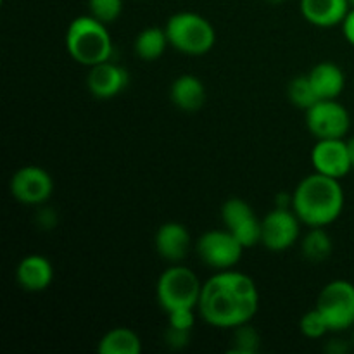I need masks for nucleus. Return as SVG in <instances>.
<instances>
[{"mask_svg": "<svg viewBox=\"0 0 354 354\" xmlns=\"http://www.w3.org/2000/svg\"><path fill=\"white\" fill-rule=\"evenodd\" d=\"M259 308L254 280L241 272L221 270L203 283L197 311L206 324L218 328H235L249 324Z\"/></svg>", "mask_w": 354, "mask_h": 354, "instance_id": "nucleus-1", "label": "nucleus"}, {"mask_svg": "<svg viewBox=\"0 0 354 354\" xmlns=\"http://www.w3.org/2000/svg\"><path fill=\"white\" fill-rule=\"evenodd\" d=\"M292 209L308 227H327L344 209V190L337 178L315 171L299 182L292 194Z\"/></svg>", "mask_w": 354, "mask_h": 354, "instance_id": "nucleus-2", "label": "nucleus"}, {"mask_svg": "<svg viewBox=\"0 0 354 354\" xmlns=\"http://www.w3.org/2000/svg\"><path fill=\"white\" fill-rule=\"evenodd\" d=\"M66 48L76 62L83 66L100 64L113 55V38L106 23L97 17L80 16L71 21L66 31Z\"/></svg>", "mask_w": 354, "mask_h": 354, "instance_id": "nucleus-3", "label": "nucleus"}, {"mask_svg": "<svg viewBox=\"0 0 354 354\" xmlns=\"http://www.w3.org/2000/svg\"><path fill=\"white\" fill-rule=\"evenodd\" d=\"M165 30L173 48L194 57L207 54L216 40L213 24L206 17L189 10L173 14Z\"/></svg>", "mask_w": 354, "mask_h": 354, "instance_id": "nucleus-4", "label": "nucleus"}, {"mask_svg": "<svg viewBox=\"0 0 354 354\" xmlns=\"http://www.w3.org/2000/svg\"><path fill=\"white\" fill-rule=\"evenodd\" d=\"M203 283L199 277L187 266L171 265L158 280L156 296L162 311L169 313L175 310H197Z\"/></svg>", "mask_w": 354, "mask_h": 354, "instance_id": "nucleus-5", "label": "nucleus"}, {"mask_svg": "<svg viewBox=\"0 0 354 354\" xmlns=\"http://www.w3.org/2000/svg\"><path fill=\"white\" fill-rule=\"evenodd\" d=\"M317 310L327 320L330 332L354 327V286L348 280H334L318 294Z\"/></svg>", "mask_w": 354, "mask_h": 354, "instance_id": "nucleus-6", "label": "nucleus"}, {"mask_svg": "<svg viewBox=\"0 0 354 354\" xmlns=\"http://www.w3.org/2000/svg\"><path fill=\"white\" fill-rule=\"evenodd\" d=\"M244 249L239 239L227 228L206 232L196 244L201 261L214 270H230L241 261Z\"/></svg>", "mask_w": 354, "mask_h": 354, "instance_id": "nucleus-7", "label": "nucleus"}, {"mask_svg": "<svg viewBox=\"0 0 354 354\" xmlns=\"http://www.w3.org/2000/svg\"><path fill=\"white\" fill-rule=\"evenodd\" d=\"M308 130L318 138H344L351 128V116L337 99L318 100L306 111Z\"/></svg>", "mask_w": 354, "mask_h": 354, "instance_id": "nucleus-8", "label": "nucleus"}, {"mask_svg": "<svg viewBox=\"0 0 354 354\" xmlns=\"http://www.w3.org/2000/svg\"><path fill=\"white\" fill-rule=\"evenodd\" d=\"M301 220L294 209L275 207L261 220V244L270 251H286L299 239Z\"/></svg>", "mask_w": 354, "mask_h": 354, "instance_id": "nucleus-9", "label": "nucleus"}, {"mask_svg": "<svg viewBox=\"0 0 354 354\" xmlns=\"http://www.w3.org/2000/svg\"><path fill=\"white\" fill-rule=\"evenodd\" d=\"M221 220L245 249L261 244V220H258L248 201L239 197L228 199L221 207Z\"/></svg>", "mask_w": 354, "mask_h": 354, "instance_id": "nucleus-10", "label": "nucleus"}, {"mask_svg": "<svg viewBox=\"0 0 354 354\" xmlns=\"http://www.w3.org/2000/svg\"><path fill=\"white\" fill-rule=\"evenodd\" d=\"M10 194L26 206H40L54 192V180L40 166H24L10 178Z\"/></svg>", "mask_w": 354, "mask_h": 354, "instance_id": "nucleus-11", "label": "nucleus"}, {"mask_svg": "<svg viewBox=\"0 0 354 354\" xmlns=\"http://www.w3.org/2000/svg\"><path fill=\"white\" fill-rule=\"evenodd\" d=\"M311 165L315 171L330 178H344L353 169L348 142L344 138H324L311 151Z\"/></svg>", "mask_w": 354, "mask_h": 354, "instance_id": "nucleus-12", "label": "nucleus"}, {"mask_svg": "<svg viewBox=\"0 0 354 354\" xmlns=\"http://www.w3.org/2000/svg\"><path fill=\"white\" fill-rule=\"evenodd\" d=\"M128 85V71L120 64L106 61L90 68L86 86L97 99H111L123 92Z\"/></svg>", "mask_w": 354, "mask_h": 354, "instance_id": "nucleus-13", "label": "nucleus"}, {"mask_svg": "<svg viewBox=\"0 0 354 354\" xmlns=\"http://www.w3.org/2000/svg\"><path fill=\"white\" fill-rule=\"evenodd\" d=\"M154 245L162 259H166L171 265H176L187 258L190 245H192V239H190L187 227H183L182 223H176V221H168V223L161 225L156 232Z\"/></svg>", "mask_w": 354, "mask_h": 354, "instance_id": "nucleus-14", "label": "nucleus"}, {"mask_svg": "<svg viewBox=\"0 0 354 354\" xmlns=\"http://www.w3.org/2000/svg\"><path fill=\"white\" fill-rule=\"evenodd\" d=\"M349 10V0H301V14L308 23L318 28L342 24Z\"/></svg>", "mask_w": 354, "mask_h": 354, "instance_id": "nucleus-15", "label": "nucleus"}, {"mask_svg": "<svg viewBox=\"0 0 354 354\" xmlns=\"http://www.w3.org/2000/svg\"><path fill=\"white\" fill-rule=\"evenodd\" d=\"M16 279L17 283L28 292H41L52 283L54 268L45 256L30 254L17 265Z\"/></svg>", "mask_w": 354, "mask_h": 354, "instance_id": "nucleus-16", "label": "nucleus"}, {"mask_svg": "<svg viewBox=\"0 0 354 354\" xmlns=\"http://www.w3.org/2000/svg\"><path fill=\"white\" fill-rule=\"evenodd\" d=\"M206 86L197 76L182 75L173 82L169 97L171 102L185 113H194L199 111L206 102Z\"/></svg>", "mask_w": 354, "mask_h": 354, "instance_id": "nucleus-17", "label": "nucleus"}, {"mask_svg": "<svg viewBox=\"0 0 354 354\" xmlns=\"http://www.w3.org/2000/svg\"><path fill=\"white\" fill-rule=\"evenodd\" d=\"M320 100L337 99L346 85L344 71L335 62H320L308 73Z\"/></svg>", "mask_w": 354, "mask_h": 354, "instance_id": "nucleus-18", "label": "nucleus"}, {"mask_svg": "<svg viewBox=\"0 0 354 354\" xmlns=\"http://www.w3.org/2000/svg\"><path fill=\"white\" fill-rule=\"evenodd\" d=\"M97 351L100 354H140L142 341L131 328L118 327L100 339Z\"/></svg>", "mask_w": 354, "mask_h": 354, "instance_id": "nucleus-19", "label": "nucleus"}, {"mask_svg": "<svg viewBox=\"0 0 354 354\" xmlns=\"http://www.w3.org/2000/svg\"><path fill=\"white\" fill-rule=\"evenodd\" d=\"M169 45L168 35L165 28L151 26L142 30L135 38V54L144 61H156L165 54L166 47Z\"/></svg>", "mask_w": 354, "mask_h": 354, "instance_id": "nucleus-20", "label": "nucleus"}, {"mask_svg": "<svg viewBox=\"0 0 354 354\" xmlns=\"http://www.w3.org/2000/svg\"><path fill=\"white\" fill-rule=\"evenodd\" d=\"M301 251L310 263H324L334 251V242L325 227H311L301 241Z\"/></svg>", "mask_w": 354, "mask_h": 354, "instance_id": "nucleus-21", "label": "nucleus"}, {"mask_svg": "<svg viewBox=\"0 0 354 354\" xmlns=\"http://www.w3.org/2000/svg\"><path fill=\"white\" fill-rule=\"evenodd\" d=\"M287 95H289L290 102L294 106L304 111H308L311 106H315L320 100V97L315 92L308 75H299L296 78H292V82L289 83V88H287Z\"/></svg>", "mask_w": 354, "mask_h": 354, "instance_id": "nucleus-22", "label": "nucleus"}, {"mask_svg": "<svg viewBox=\"0 0 354 354\" xmlns=\"http://www.w3.org/2000/svg\"><path fill=\"white\" fill-rule=\"evenodd\" d=\"M259 348H261V337H259L258 330L251 325V322L234 328L230 353L256 354L259 351Z\"/></svg>", "mask_w": 354, "mask_h": 354, "instance_id": "nucleus-23", "label": "nucleus"}, {"mask_svg": "<svg viewBox=\"0 0 354 354\" xmlns=\"http://www.w3.org/2000/svg\"><path fill=\"white\" fill-rule=\"evenodd\" d=\"M88 7L93 17L109 24L120 17L123 10V0H88Z\"/></svg>", "mask_w": 354, "mask_h": 354, "instance_id": "nucleus-24", "label": "nucleus"}, {"mask_svg": "<svg viewBox=\"0 0 354 354\" xmlns=\"http://www.w3.org/2000/svg\"><path fill=\"white\" fill-rule=\"evenodd\" d=\"M299 328L301 332L310 339H320L324 337L327 332H330V328H328L327 325V320H325L324 315H322L317 308L308 311V313L301 318Z\"/></svg>", "mask_w": 354, "mask_h": 354, "instance_id": "nucleus-25", "label": "nucleus"}, {"mask_svg": "<svg viewBox=\"0 0 354 354\" xmlns=\"http://www.w3.org/2000/svg\"><path fill=\"white\" fill-rule=\"evenodd\" d=\"M169 327L180 328V330H192L196 324V315L194 310H175L168 313Z\"/></svg>", "mask_w": 354, "mask_h": 354, "instance_id": "nucleus-26", "label": "nucleus"}, {"mask_svg": "<svg viewBox=\"0 0 354 354\" xmlns=\"http://www.w3.org/2000/svg\"><path fill=\"white\" fill-rule=\"evenodd\" d=\"M190 335H192V330H180V328L168 327L165 341L171 349H183L190 342Z\"/></svg>", "mask_w": 354, "mask_h": 354, "instance_id": "nucleus-27", "label": "nucleus"}, {"mask_svg": "<svg viewBox=\"0 0 354 354\" xmlns=\"http://www.w3.org/2000/svg\"><path fill=\"white\" fill-rule=\"evenodd\" d=\"M37 220L41 228L48 230V228H52L55 223H57V214H55V211L50 209V207H41V209L38 211Z\"/></svg>", "mask_w": 354, "mask_h": 354, "instance_id": "nucleus-28", "label": "nucleus"}, {"mask_svg": "<svg viewBox=\"0 0 354 354\" xmlns=\"http://www.w3.org/2000/svg\"><path fill=\"white\" fill-rule=\"evenodd\" d=\"M342 33H344V38L349 41V44L354 45V9L348 12V16L342 21Z\"/></svg>", "mask_w": 354, "mask_h": 354, "instance_id": "nucleus-29", "label": "nucleus"}, {"mask_svg": "<svg viewBox=\"0 0 354 354\" xmlns=\"http://www.w3.org/2000/svg\"><path fill=\"white\" fill-rule=\"evenodd\" d=\"M346 349H348V346L342 344L341 339H334V341L328 342V346H327V351L332 354H341V353H344Z\"/></svg>", "mask_w": 354, "mask_h": 354, "instance_id": "nucleus-30", "label": "nucleus"}, {"mask_svg": "<svg viewBox=\"0 0 354 354\" xmlns=\"http://www.w3.org/2000/svg\"><path fill=\"white\" fill-rule=\"evenodd\" d=\"M348 147H349V156H351V162H353V168H354V137H351L348 140Z\"/></svg>", "mask_w": 354, "mask_h": 354, "instance_id": "nucleus-31", "label": "nucleus"}, {"mask_svg": "<svg viewBox=\"0 0 354 354\" xmlns=\"http://www.w3.org/2000/svg\"><path fill=\"white\" fill-rule=\"evenodd\" d=\"M270 2H273V3H280V2H283V0H270Z\"/></svg>", "mask_w": 354, "mask_h": 354, "instance_id": "nucleus-32", "label": "nucleus"}, {"mask_svg": "<svg viewBox=\"0 0 354 354\" xmlns=\"http://www.w3.org/2000/svg\"><path fill=\"white\" fill-rule=\"evenodd\" d=\"M349 6H351V9H354V0H349Z\"/></svg>", "mask_w": 354, "mask_h": 354, "instance_id": "nucleus-33", "label": "nucleus"}]
</instances>
